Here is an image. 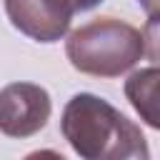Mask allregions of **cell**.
Wrapping results in <instances>:
<instances>
[{
	"instance_id": "1",
	"label": "cell",
	"mask_w": 160,
	"mask_h": 160,
	"mask_svg": "<svg viewBox=\"0 0 160 160\" xmlns=\"http://www.w3.org/2000/svg\"><path fill=\"white\" fill-rule=\"evenodd\" d=\"M60 132L82 160H148L150 148L142 130L108 100L78 92L68 100Z\"/></svg>"
},
{
	"instance_id": "2",
	"label": "cell",
	"mask_w": 160,
	"mask_h": 160,
	"mask_svg": "<svg viewBox=\"0 0 160 160\" xmlns=\"http://www.w3.org/2000/svg\"><path fill=\"white\" fill-rule=\"evenodd\" d=\"M70 65L92 78H120L142 58V32L118 18H95L65 40Z\"/></svg>"
},
{
	"instance_id": "3",
	"label": "cell",
	"mask_w": 160,
	"mask_h": 160,
	"mask_svg": "<svg viewBox=\"0 0 160 160\" xmlns=\"http://www.w3.org/2000/svg\"><path fill=\"white\" fill-rule=\"evenodd\" d=\"M52 112L50 92L35 82H10L0 90V132L30 138L40 132Z\"/></svg>"
},
{
	"instance_id": "4",
	"label": "cell",
	"mask_w": 160,
	"mask_h": 160,
	"mask_svg": "<svg viewBox=\"0 0 160 160\" xmlns=\"http://www.w3.org/2000/svg\"><path fill=\"white\" fill-rule=\"evenodd\" d=\"M15 30L38 42H58L70 30L75 8L70 0H2Z\"/></svg>"
},
{
	"instance_id": "5",
	"label": "cell",
	"mask_w": 160,
	"mask_h": 160,
	"mask_svg": "<svg viewBox=\"0 0 160 160\" xmlns=\"http://www.w3.org/2000/svg\"><path fill=\"white\" fill-rule=\"evenodd\" d=\"M125 98L145 125L160 130V68L135 70L125 80Z\"/></svg>"
},
{
	"instance_id": "6",
	"label": "cell",
	"mask_w": 160,
	"mask_h": 160,
	"mask_svg": "<svg viewBox=\"0 0 160 160\" xmlns=\"http://www.w3.org/2000/svg\"><path fill=\"white\" fill-rule=\"evenodd\" d=\"M142 55L160 68V10L150 12L142 28Z\"/></svg>"
},
{
	"instance_id": "7",
	"label": "cell",
	"mask_w": 160,
	"mask_h": 160,
	"mask_svg": "<svg viewBox=\"0 0 160 160\" xmlns=\"http://www.w3.org/2000/svg\"><path fill=\"white\" fill-rule=\"evenodd\" d=\"M70 2H72L75 12H85V10H92V8H98L102 0H70Z\"/></svg>"
},
{
	"instance_id": "8",
	"label": "cell",
	"mask_w": 160,
	"mask_h": 160,
	"mask_svg": "<svg viewBox=\"0 0 160 160\" xmlns=\"http://www.w3.org/2000/svg\"><path fill=\"white\" fill-rule=\"evenodd\" d=\"M138 5L150 15V12H158L160 10V0H138Z\"/></svg>"
}]
</instances>
